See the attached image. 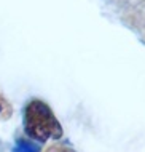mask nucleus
<instances>
[{
    "label": "nucleus",
    "instance_id": "obj_1",
    "mask_svg": "<svg viewBox=\"0 0 145 152\" xmlns=\"http://www.w3.org/2000/svg\"><path fill=\"white\" fill-rule=\"evenodd\" d=\"M22 126L26 136L32 141L43 144L49 139H61L64 136L61 122L57 120L53 109L41 99H30L24 107L22 114Z\"/></svg>",
    "mask_w": 145,
    "mask_h": 152
},
{
    "label": "nucleus",
    "instance_id": "obj_2",
    "mask_svg": "<svg viewBox=\"0 0 145 152\" xmlns=\"http://www.w3.org/2000/svg\"><path fill=\"white\" fill-rule=\"evenodd\" d=\"M13 152H41V147L38 142L32 141L27 138H18L16 144L13 147Z\"/></svg>",
    "mask_w": 145,
    "mask_h": 152
},
{
    "label": "nucleus",
    "instance_id": "obj_3",
    "mask_svg": "<svg viewBox=\"0 0 145 152\" xmlns=\"http://www.w3.org/2000/svg\"><path fill=\"white\" fill-rule=\"evenodd\" d=\"M2 110H3V104H2V101H0V114H2Z\"/></svg>",
    "mask_w": 145,
    "mask_h": 152
}]
</instances>
